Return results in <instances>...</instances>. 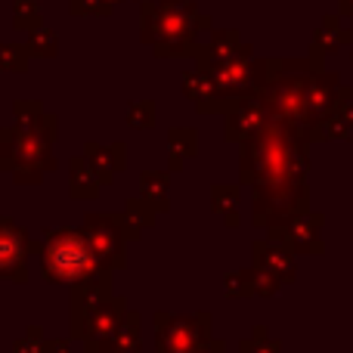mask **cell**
Listing matches in <instances>:
<instances>
[{"instance_id":"cell-1","label":"cell","mask_w":353,"mask_h":353,"mask_svg":"<svg viewBox=\"0 0 353 353\" xmlns=\"http://www.w3.org/2000/svg\"><path fill=\"white\" fill-rule=\"evenodd\" d=\"M47 270L56 279H74L87 270V251L78 239H56L47 251Z\"/></svg>"}]
</instances>
